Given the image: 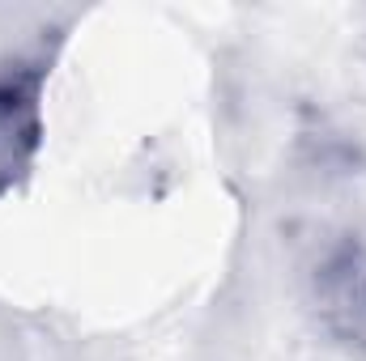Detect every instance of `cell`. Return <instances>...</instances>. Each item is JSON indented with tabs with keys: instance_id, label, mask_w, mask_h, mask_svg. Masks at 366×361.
<instances>
[{
	"instance_id": "obj_1",
	"label": "cell",
	"mask_w": 366,
	"mask_h": 361,
	"mask_svg": "<svg viewBox=\"0 0 366 361\" xmlns=\"http://www.w3.org/2000/svg\"><path fill=\"white\" fill-rule=\"evenodd\" d=\"M302 302L332 349L366 361V238H320L302 268Z\"/></svg>"
},
{
	"instance_id": "obj_2",
	"label": "cell",
	"mask_w": 366,
	"mask_h": 361,
	"mask_svg": "<svg viewBox=\"0 0 366 361\" xmlns=\"http://www.w3.org/2000/svg\"><path fill=\"white\" fill-rule=\"evenodd\" d=\"M47 64L34 60H4L0 64V200H9L21 183L30 179L43 136H47V115H43V73Z\"/></svg>"
}]
</instances>
